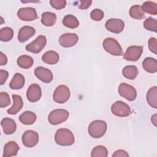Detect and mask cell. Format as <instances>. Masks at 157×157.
Returning <instances> with one entry per match:
<instances>
[{
  "mask_svg": "<svg viewBox=\"0 0 157 157\" xmlns=\"http://www.w3.org/2000/svg\"><path fill=\"white\" fill-rule=\"evenodd\" d=\"M129 15L131 18L136 20H142L145 17V12L142 7L139 5H134L131 7L129 10Z\"/></svg>",
  "mask_w": 157,
  "mask_h": 157,
  "instance_id": "29",
  "label": "cell"
},
{
  "mask_svg": "<svg viewBox=\"0 0 157 157\" xmlns=\"http://www.w3.org/2000/svg\"><path fill=\"white\" fill-rule=\"evenodd\" d=\"M143 11L150 15H156L157 14V4L152 1H145L141 6Z\"/></svg>",
  "mask_w": 157,
  "mask_h": 157,
  "instance_id": "30",
  "label": "cell"
},
{
  "mask_svg": "<svg viewBox=\"0 0 157 157\" xmlns=\"http://www.w3.org/2000/svg\"><path fill=\"white\" fill-rule=\"evenodd\" d=\"M102 46L104 49L112 55L122 56L124 54L120 44L114 38H105L102 42Z\"/></svg>",
  "mask_w": 157,
  "mask_h": 157,
  "instance_id": "3",
  "label": "cell"
},
{
  "mask_svg": "<svg viewBox=\"0 0 157 157\" xmlns=\"http://www.w3.org/2000/svg\"><path fill=\"white\" fill-rule=\"evenodd\" d=\"M142 52V46L132 45L126 49L125 53L123 54V58L127 61H136L140 58Z\"/></svg>",
  "mask_w": 157,
  "mask_h": 157,
  "instance_id": "10",
  "label": "cell"
},
{
  "mask_svg": "<svg viewBox=\"0 0 157 157\" xmlns=\"http://www.w3.org/2000/svg\"><path fill=\"white\" fill-rule=\"evenodd\" d=\"M42 96V90L40 86L36 84H31L28 88L26 91V98L31 102L38 101Z\"/></svg>",
  "mask_w": 157,
  "mask_h": 157,
  "instance_id": "15",
  "label": "cell"
},
{
  "mask_svg": "<svg viewBox=\"0 0 157 157\" xmlns=\"http://www.w3.org/2000/svg\"><path fill=\"white\" fill-rule=\"evenodd\" d=\"M56 14L51 12H45L41 15V23L46 26H52L56 23Z\"/></svg>",
  "mask_w": 157,
  "mask_h": 157,
  "instance_id": "25",
  "label": "cell"
},
{
  "mask_svg": "<svg viewBox=\"0 0 157 157\" xmlns=\"http://www.w3.org/2000/svg\"><path fill=\"white\" fill-rule=\"evenodd\" d=\"M20 147L15 141H9L7 142L4 147L3 157H11L16 156L18 153Z\"/></svg>",
  "mask_w": 157,
  "mask_h": 157,
  "instance_id": "18",
  "label": "cell"
},
{
  "mask_svg": "<svg viewBox=\"0 0 157 157\" xmlns=\"http://www.w3.org/2000/svg\"><path fill=\"white\" fill-rule=\"evenodd\" d=\"M18 66L23 69H29L33 65L34 59L33 58L28 55H23L20 56L17 61Z\"/></svg>",
  "mask_w": 157,
  "mask_h": 157,
  "instance_id": "27",
  "label": "cell"
},
{
  "mask_svg": "<svg viewBox=\"0 0 157 157\" xmlns=\"http://www.w3.org/2000/svg\"><path fill=\"white\" fill-rule=\"evenodd\" d=\"M142 67L147 72L155 73L157 72V61L153 58H145L142 62Z\"/></svg>",
  "mask_w": 157,
  "mask_h": 157,
  "instance_id": "22",
  "label": "cell"
},
{
  "mask_svg": "<svg viewBox=\"0 0 157 157\" xmlns=\"http://www.w3.org/2000/svg\"><path fill=\"white\" fill-rule=\"evenodd\" d=\"M119 94L129 101H134L137 97L136 88L126 83H121L118 86Z\"/></svg>",
  "mask_w": 157,
  "mask_h": 157,
  "instance_id": "7",
  "label": "cell"
},
{
  "mask_svg": "<svg viewBox=\"0 0 157 157\" xmlns=\"http://www.w3.org/2000/svg\"><path fill=\"white\" fill-rule=\"evenodd\" d=\"M147 101L150 107L157 109V87H151L147 91L146 95Z\"/></svg>",
  "mask_w": 157,
  "mask_h": 157,
  "instance_id": "24",
  "label": "cell"
},
{
  "mask_svg": "<svg viewBox=\"0 0 157 157\" xmlns=\"http://www.w3.org/2000/svg\"><path fill=\"white\" fill-rule=\"evenodd\" d=\"M111 112L114 115L120 117H128L131 113L130 107L121 101H117L112 105Z\"/></svg>",
  "mask_w": 157,
  "mask_h": 157,
  "instance_id": "6",
  "label": "cell"
},
{
  "mask_svg": "<svg viewBox=\"0 0 157 157\" xmlns=\"http://www.w3.org/2000/svg\"><path fill=\"white\" fill-rule=\"evenodd\" d=\"M69 115V112L65 109H55L49 113L48 116V120L51 124L57 125L67 120Z\"/></svg>",
  "mask_w": 157,
  "mask_h": 157,
  "instance_id": "4",
  "label": "cell"
},
{
  "mask_svg": "<svg viewBox=\"0 0 157 157\" xmlns=\"http://www.w3.org/2000/svg\"><path fill=\"white\" fill-rule=\"evenodd\" d=\"M22 143L28 148H32L36 146L39 142V134L33 130H27L22 135Z\"/></svg>",
  "mask_w": 157,
  "mask_h": 157,
  "instance_id": "9",
  "label": "cell"
},
{
  "mask_svg": "<svg viewBox=\"0 0 157 157\" xmlns=\"http://www.w3.org/2000/svg\"><path fill=\"white\" fill-rule=\"evenodd\" d=\"M25 83L24 76L20 73H16L9 83V87L12 90H20L24 86Z\"/></svg>",
  "mask_w": 157,
  "mask_h": 157,
  "instance_id": "20",
  "label": "cell"
},
{
  "mask_svg": "<svg viewBox=\"0 0 157 157\" xmlns=\"http://www.w3.org/2000/svg\"><path fill=\"white\" fill-rule=\"evenodd\" d=\"M71 96L69 88L65 85H60L56 87L53 94V101L58 104L66 102Z\"/></svg>",
  "mask_w": 157,
  "mask_h": 157,
  "instance_id": "5",
  "label": "cell"
},
{
  "mask_svg": "<svg viewBox=\"0 0 157 157\" xmlns=\"http://www.w3.org/2000/svg\"><path fill=\"white\" fill-rule=\"evenodd\" d=\"M7 63V58L2 52H1V59H0V65H6Z\"/></svg>",
  "mask_w": 157,
  "mask_h": 157,
  "instance_id": "41",
  "label": "cell"
},
{
  "mask_svg": "<svg viewBox=\"0 0 157 157\" xmlns=\"http://www.w3.org/2000/svg\"><path fill=\"white\" fill-rule=\"evenodd\" d=\"M9 77V72L3 69L0 70V85H2L7 80Z\"/></svg>",
  "mask_w": 157,
  "mask_h": 157,
  "instance_id": "38",
  "label": "cell"
},
{
  "mask_svg": "<svg viewBox=\"0 0 157 157\" xmlns=\"http://www.w3.org/2000/svg\"><path fill=\"white\" fill-rule=\"evenodd\" d=\"M12 97L13 99V105L7 109V112L10 115H15L22 109L23 102L21 97L18 94H12Z\"/></svg>",
  "mask_w": 157,
  "mask_h": 157,
  "instance_id": "19",
  "label": "cell"
},
{
  "mask_svg": "<svg viewBox=\"0 0 157 157\" xmlns=\"http://www.w3.org/2000/svg\"><path fill=\"white\" fill-rule=\"evenodd\" d=\"M11 103L9 95L6 92L0 93V107L1 108L6 107Z\"/></svg>",
  "mask_w": 157,
  "mask_h": 157,
  "instance_id": "34",
  "label": "cell"
},
{
  "mask_svg": "<svg viewBox=\"0 0 157 157\" xmlns=\"http://www.w3.org/2000/svg\"><path fill=\"white\" fill-rule=\"evenodd\" d=\"M151 121L152 123H153L155 126H157V124H156V123H157L156 114H154L153 115H152V117H151Z\"/></svg>",
  "mask_w": 157,
  "mask_h": 157,
  "instance_id": "42",
  "label": "cell"
},
{
  "mask_svg": "<svg viewBox=\"0 0 157 157\" xmlns=\"http://www.w3.org/2000/svg\"><path fill=\"white\" fill-rule=\"evenodd\" d=\"M78 2L80 3L79 5H78V7L79 9H86L91 6L92 3V1H79Z\"/></svg>",
  "mask_w": 157,
  "mask_h": 157,
  "instance_id": "40",
  "label": "cell"
},
{
  "mask_svg": "<svg viewBox=\"0 0 157 157\" xmlns=\"http://www.w3.org/2000/svg\"><path fill=\"white\" fill-rule=\"evenodd\" d=\"M17 16L20 20L25 21H33L38 18L36 10L33 7H22L18 9Z\"/></svg>",
  "mask_w": 157,
  "mask_h": 157,
  "instance_id": "11",
  "label": "cell"
},
{
  "mask_svg": "<svg viewBox=\"0 0 157 157\" xmlns=\"http://www.w3.org/2000/svg\"><path fill=\"white\" fill-rule=\"evenodd\" d=\"M105 27L109 31L118 34L123 31L124 28V23L121 19L110 18L105 22Z\"/></svg>",
  "mask_w": 157,
  "mask_h": 157,
  "instance_id": "12",
  "label": "cell"
},
{
  "mask_svg": "<svg viewBox=\"0 0 157 157\" xmlns=\"http://www.w3.org/2000/svg\"><path fill=\"white\" fill-rule=\"evenodd\" d=\"M36 33L35 29L30 26H24L21 28L18 33V39L20 42L23 43L33 37Z\"/></svg>",
  "mask_w": 157,
  "mask_h": 157,
  "instance_id": "16",
  "label": "cell"
},
{
  "mask_svg": "<svg viewBox=\"0 0 157 157\" xmlns=\"http://www.w3.org/2000/svg\"><path fill=\"white\" fill-rule=\"evenodd\" d=\"M139 74V71L137 67L134 65H128L125 67L122 70L123 75L128 79L134 80L136 78Z\"/></svg>",
  "mask_w": 157,
  "mask_h": 157,
  "instance_id": "26",
  "label": "cell"
},
{
  "mask_svg": "<svg viewBox=\"0 0 157 157\" xmlns=\"http://www.w3.org/2000/svg\"><path fill=\"white\" fill-rule=\"evenodd\" d=\"M34 74L39 80L45 83H50L53 78L52 71L42 66L37 67L34 70Z\"/></svg>",
  "mask_w": 157,
  "mask_h": 157,
  "instance_id": "14",
  "label": "cell"
},
{
  "mask_svg": "<svg viewBox=\"0 0 157 157\" xmlns=\"http://www.w3.org/2000/svg\"><path fill=\"white\" fill-rule=\"evenodd\" d=\"M107 123L101 120H94L88 126V131L90 136L94 139L102 137L106 132Z\"/></svg>",
  "mask_w": 157,
  "mask_h": 157,
  "instance_id": "2",
  "label": "cell"
},
{
  "mask_svg": "<svg viewBox=\"0 0 157 157\" xmlns=\"http://www.w3.org/2000/svg\"><path fill=\"white\" fill-rule=\"evenodd\" d=\"M59 59L58 53L53 50L47 51L42 56V61L47 64H55L59 61Z\"/></svg>",
  "mask_w": 157,
  "mask_h": 157,
  "instance_id": "21",
  "label": "cell"
},
{
  "mask_svg": "<svg viewBox=\"0 0 157 157\" xmlns=\"http://www.w3.org/2000/svg\"><path fill=\"white\" fill-rule=\"evenodd\" d=\"M104 15V12L99 9H95L93 10L90 13L91 18L93 20L96 21H101L103 18Z\"/></svg>",
  "mask_w": 157,
  "mask_h": 157,
  "instance_id": "35",
  "label": "cell"
},
{
  "mask_svg": "<svg viewBox=\"0 0 157 157\" xmlns=\"http://www.w3.org/2000/svg\"><path fill=\"white\" fill-rule=\"evenodd\" d=\"M144 27L150 31L156 33L157 31V20L152 17L147 18L144 22Z\"/></svg>",
  "mask_w": 157,
  "mask_h": 157,
  "instance_id": "33",
  "label": "cell"
},
{
  "mask_svg": "<svg viewBox=\"0 0 157 157\" xmlns=\"http://www.w3.org/2000/svg\"><path fill=\"white\" fill-rule=\"evenodd\" d=\"M36 115L31 111H25L19 116L20 121L26 125H31L36 121Z\"/></svg>",
  "mask_w": 157,
  "mask_h": 157,
  "instance_id": "23",
  "label": "cell"
},
{
  "mask_svg": "<svg viewBox=\"0 0 157 157\" xmlns=\"http://www.w3.org/2000/svg\"><path fill=\"white\" fill-rule=\"evenodd\" d=\"M55 141L61 146H70L74 144L75 138L71 130L66 128H60L55 133Z\"/></svg>",
  "mask_w": 157,
  "mask_h": 157,
  "instance_id": "1",
  "label": "cell"
},
{
  "mask_svg": "<svg viewBox=\"0 0 157 157\" xmlns=\"http://www.w3.org/2000/svg\"><path fill=\"white\" fill-rule=\"evenodd\" d=\"M108 150L103 145H98L94 147L91 152V157H107Z\"/></svg>",
  "mask_w": 157,
  "mask_h": 157,
  "instance_id": "32",
  "label": "cell"
},
{
  "mask_svg": "<svg viewBox=\"0 0 157 157\" xmlns=\"http://www.w3.org/2000/svg\"><path fill=\"white\" fill-rule=\"evenodd\" d=\"M50 4L53 8L57 10H60L65 7L66 1L65 0H50Z\"/></svg>",
  "mask_w": 157,
  "mask_h": 157,
  "instance_id": "36",
  "label": "cell"
},
{
  "mask_svg": "<svg viewBox=\"0 0 157 157\" xmlns=\"http://www.w3.org/2000/svg\"><path fill=\"white\" fill-rule=\"evenodd\" d=\"M13 31L10 27H4L0 30V39L3 42H8L12 39Z\"/></svg>",
  "mask_w": 157,
  "mask_h": 157,
  "instance_id": "31",
  "label": "cell"
},
{
  "mask_svg": "<svg viewBox=\"0 0 157 157\" xmlns=\"http://www.w3.org/2000/svg\"><path fill=\"white\" fill-rule=\"evenodd\" d=\"M47 44V39L45 36L43 35L39 36L34 40L28 44L25 48L27 51L37 54L40 53L45 47Z\"/></svg>",
  "mask_w": 157,
  "mask_h": 157,
  "instance_id": "8",
  "label": "cell"
},
{
  "mask_svg": "<svg viewBox=\"0 0 157 157\" xmlns=\"http://www.w3.org/2000/svg\"><path fill=\"white\" fill-rule=\"evenodd\" d=\"M148 48L154 54H157V42L155 37H150L148 39Z\"/></svg>",
  "mask_w": 157,
  "mask_h": 157,
  "instance_id": "37",
  "label": "cell"
},
{
  "mask_svg": "<svg viewBox=\"0 0 157 157\" xmlns=\"http://www.w3.org/2000/svg\"><path fill=\"white\" fill-rule=\"evenodd\" d=\"M78 40V36L75 33H65L62 34L59 38V44L65 48L74 46Z\"/></svg>",
  "mask_w": 157,
  "mask_h": 157,
  "instance_id": "13",
  "label": "cell"
},
{
  "mask_svg": "<svg viewBox=\"0 0 157 157\" xmlns=\"http://www.w3.org/2000/svg\"><path fill=\"white\" fill-rule=\"evenodd\" d=\"M129 154L124 150H118L112 154V157H128Z\"/></svg>",
  "mask_w": 157,
  "mask_h": 157,
  "instance_id": "39",
  "label": "cell"
},
{
  "mask_svg": "<svg viewBox=\"0 0 157 157\" xmlns=\"http://www.w3.org/2000/svg\"><path fill=\"white\" fill-rule=\"evenodd\" d=\"M62 23L64 26L71 29L76 28L79 25V21L78 19L71 14L66 15L65 17H64L62 20Z\"/></svg>",
  "mask_w": 157,
  "mask_h": 157,
  "instance_id": "28",
  "label": "cell"
},
{
  "mask_svg": "<svg viewBox=\"0 0 157 157\" xmlns=\"http://www.w3.org/2000/svg\"><path fill=\"white\" fill-rule=\"evenodd\" d=\"M1 126L4 132L7 135L13 134L17 129V124L15 121L10 118H4L1 122Z\"/></svg>",
  "mask_w": 157,
  "mask_h": 157,
  "instance_id": "17",
  "label": "cell"
}]
</instances>
